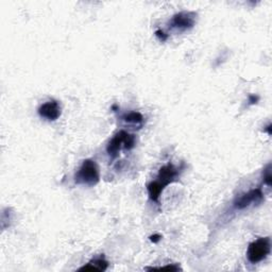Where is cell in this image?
Returning <instances> with one entry per match:
<instances>
[{
	"label": "cell",
	"mask_w": 272,
	"mask_h": 272,
	"mask_svg": "<svg viewBox=\"0 0 272 272\" xmlns=\"http://www.w3.org/2000/svg\"><path fill=\"white\" fill-rule=\"evenodd\" d=\"M264 181H265V183L267 184L268 186H270L271 184V173H270V165L267 166V168H266L264 170Z\"/></svg>",
	"instance_id": "obj_12"
},
{
	"label": "cell",
	"mask_w": 272,
	"mask_h": 272,
	"mask_svg": "<svg viewBox=\"0 0 272 272\" xmlns=\"http://www.w3.org/2000/svg\"><path fill=\"white\" fill-rule=\"evenodd\" d=\"M263 199H264V194L262 191V188L257 187V188L251 189L250 191L246 192V194L237 197L233 203V206L235 209H245L252 205V204L262 202Z\"/></svg>",
	"instance_id": "obj_4"
},
{
	"label": "cell",
	"mask_w": 272,
	"mask_h": 272,
	"mask_svg": "<svg viewBox=\"0 0 272 272\" xmlns=\"http://www.w3.org/2000/svg\"><path fill=\"white\" fill-rule=\"evenodd\" d=\"M196 24V14L194 12H180L175 14L169 25L171 29L178 31H186L194 28Z\"/></svg>",
	"instance_id": "obj_5"
},
{
	"label": "cell",
	"mask_w": 272,
	"mask_h": 272,
	"mask_svg": "<svg viewBox=\"0 0 272 272\" xmlns=\"http://www.w3.org/2000/svg\"><path fill=\"white\" fill-rule=\"evenodd\" d=\"M146 270H168V271H179L182 270L178 265L172 264V265H167L164 267H152V268H146Z\"/></svg>",
	"instance_id": "obj_11"
},
{
	"label": "cell",
	"mask_w": 272,
	"mask_h": 272,
	"mask_svg": "<svg viewBox=\"0 0 272 272\" xmlns=\"http://www.w3.org/2000/svg\"><path fill=\"white\" fill-rule=\"evenodd\" d=\"M38 115L48 121H55L61 116V105L58 101L50 100L38 107Z\"/></svg>",
	"instance_id": "obj_6"
},
{
	"label": "cell",
	"mask_w": 272,
	"mask_h": 272,
	"mask_svg": "<svg viewBox=\"0 0 272 272\" xmlns=\"http://www.w3.org/2000/svg\"><path fill=\"white\" fill-rule=\"evenodd\" d=\"M122 119L126 122L129 123H134V124H140L144 121V117L138 112H131L129 114H126L122 116Z\"/></svg>",
	"instance_id": "obj_10"
},
{
	"label": "cell",
	"mask_w": 272,
	"mask_h": 272,
	"mask_svg": "<svg viewBox=\"0 0 272 272\" xmlns=\"http://www.w3.org/2000/svg\"><path fill=\"white\" fill-rule=\"evenodd\" d=\"M109 267V263L104 258V256L96 257L84 265L83 267L79 269V271H105Z\"/></svg>",
	"instance_id": "obj_8"
},
{
	"label": "cell",
	"mask_w": 272,
	"mask_h": 272,
	"mask_svg": "<svg viewBox=\"0 0 272 272\" xmlns=\"http://www.w3.org/2000/svg\"><path fill=\"white\" fill-rule=\"evenodd\" d=\"M100 181L99 168L93 160L83 161L82 165L79 168L75 175V182L80 185L94 186Z\"/></svg>",
	"instance_id": "obj_1"
},
{
	"label": "cell",
	"mask_w": 272,
	"mask_h": 272,
	"mask_svg": "<svg viewBox=\"0 0 272 272\" xmlns=\"http://www.w3.org/2000/svg\"><path fill=\"white\" fill-rule=\"evenodd\" d=\"M155 35H156V37L160 39V41H162V42H165L166 39H167V37H168V35L167 34H165L164 33L163 31H161V30H157L156 32H155Z\"/></svg>",
	"instance_id": "obj_13"
},
{
	"label": "cell",
	"mask_w": 272,
	"mask_h": 272,
	"mask_svg": "<svg viewBox=\"0 0 272 272\" xmlns=\"http://www.w3.org/2000/svg\"><path fill=\"white\" fill-rule=\"evenodd\" d=\"M271 251L269 237H262L251 242L248 247L247 257L251 264H257L268 256Z\"/></svg>",
	"instance_id": "obj_3"
},
{
	"label": "cell",
	"mask_w": 272,
	"mask_h": 272,
	"mask_svg": "<svg viewBox=\"0 0 272 272\" xmlns=\"http://www.w3.org/2000/svg\"><path fill=\"white\" fill-rule=\"evenodd\" d=\"M164 189H165V186L157 180L152 181V182H150L148 185H147V190H148L150 200L156 203H158V201H160V197Z\"/></svg>",
	"instance_id": "obj_9"
},
{
	"label": "cell",
	"mask_w": 272,
	"mask_h": 272,
	"mask_svg": "<svg viewBox=\"0 0 272 272\" xmlns=\"http://www.w3.org/2000/svg\"><path fill=\"white\" fill-rule=\"evenodd\" d=\"M179 177H180L179 168H177L174 165H172V164L169 163L161 167L160 170H158L157 181H160V182L166 187L169 184L178 181Z\"/></svg>",
	"instance_id": "obj_7"
},
{
	"label": "cell",
	"mask_w": 272,
	"mask_h": 272,
	"mask_svg": "<svg viewBox=\"0 0 272 272\" xmlns=\"http://www.w3.org/2000/svg\"><path fill=\"white\" fill-rule=\"evenodd\" d=\"M257 101H258V97H257V96H253V95H251L250 97H249V102H250V104H255Z\"/></svg>",
	"instance_id": "obj_15"
},
{
	"label": "cell",
	"mask_w": 272,
	"mask_h": 272,
	"mask_svg": "<svg viewBox=\"0 0 272 272\" xmlns=\"http://www.w3.org/2000/svg\"><path fill=\"white\" fill-rule=\"evenodd\" d=\"M135 146V136L126 131H120L114 135L106 147V152L112 158H115L119 151L122 148L126 150H131Z\"/></svg>",
	"instance_id": "obj_2"
},
{
	"label": "cell",
	"mask_w": 272,
	"mask_h": 272,
	"mask_svg": "<svg viewBox=\"0 0 272 272\" xmlns=\"http://www.w3.org/2000/svg\"><path fill=\"white\" fill-rule=\"evenodd\" d=\"M161 238H162V236L161 235H158V234H154V235H152V236H150V240L152 241V242H158L161 240Z\"/></svg>",
	"instance_id": "obj_14"
}]
</instances>
